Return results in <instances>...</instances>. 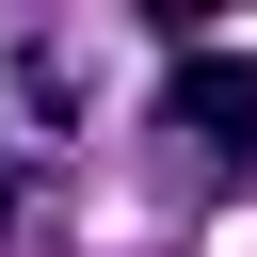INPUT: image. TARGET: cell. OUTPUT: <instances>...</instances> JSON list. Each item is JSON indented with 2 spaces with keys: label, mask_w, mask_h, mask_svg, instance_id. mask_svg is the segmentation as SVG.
Returning a JSON list of instances; mask_svg holds the SVG:
<instances>
[{
  "label": "cell",
  "mask_w": 257,
  "mask_h": 257,
  "mask_svg": "<svg viewBox=\"0 0 257 257\" xmlns=\"http://www.w3.org/2000/svg\"><path fill=\"white\" fill-rule=\"evenodd\" d=\"M177 128L209 145V161H257V48H177Z\"/></svg>",
  "instance_id": "obj_1"
},
{
  "label": "cell",
  "mask_w": 257,
  "mask_h": 257,
  "mask_svg": "<svg viewBox=\"0 0 257 257\" xmlns=\"http://www.w3.org/2000/svg\"><path fill=\"white\" fill-rule=\"evenodd\" d=\"M0 209H16V193H0Z\"/></svg>",
  "instance_id": "obj_2"
}]
</instances>
